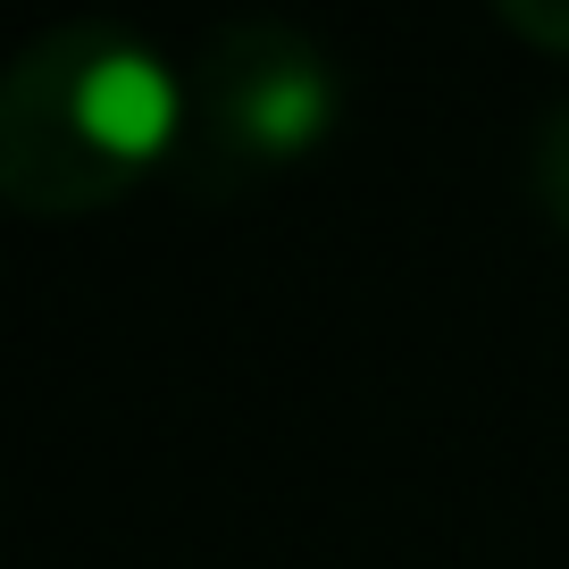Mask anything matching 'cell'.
I'll use <instances>...</instances> for the list:
<instances>
[{"mask_svg": "<svg viewBox=\"0 0 569 569\" xmlns=\"http://www.w3.org/2000/svg\"><path fill=\"white\" fill-rule=\"evenodd\" d=\"M184 76L109 18L34 34L0 76V193L26 218H84L177 168Z\"/></svg>", "mask_w": 569, "mask_h": 569, "instance_id": "1", "label": "cell"}, {"mask_svg": "<svg viewBox=\"0 0 569 569\" xmlns=\"http://www.w3.org/2000/svg\"><path fill=\"white\" fill-rule=\"evenodd\" d=\"M336 59L284 18H234L201 42L184 76L177 177L193 193H251L260 177L310 160L336 134Z\"/></svg>", "mask_w": 569, "mask_h": 569, "instance_id": "2", "label": "cell"}, {"mask_svg": "<svg viewBox=\"0 0 569 569\" xmlns=\"http://www.w3.org/2000/svg\"><path fill=\"white\" fill-rule=\"evenodd\" d=\"M528 193L545 210V227L569 243V109H552L536 126V151H528Z\"/></svg>", "mask_w": 569, "mask_h": 569, "instance_id": "3", "label": "cell"}, {"mask_svg": "<svg viewBox=\"0 0 569 569\" xmlns=\"http://www.w3.org/2000/svg\"><path fill=\"white\" fill-rule=\"evenodd\" d=\"M495 18L511 26L519 42H536V51H561V59H569V0H495Z\"/></svg>", "mask_w": 569, "mask_h": 569, "instance_id": "4", "label": "cell"}]
</instances>
